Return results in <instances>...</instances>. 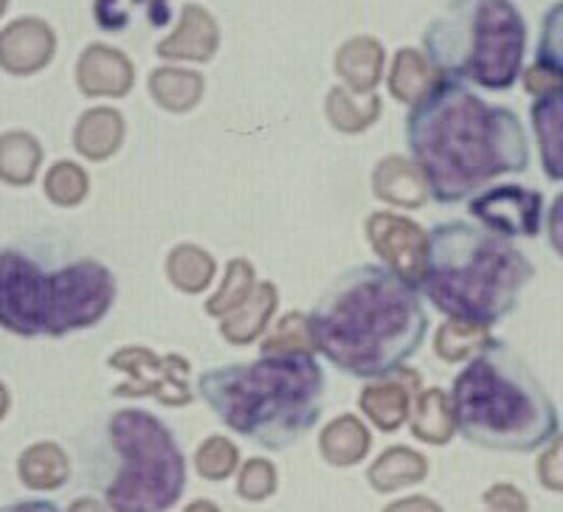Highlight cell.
Segmentation results:
<instances>
[{
    "label": "cell",
    "instance_id": "6da1fadb",
    "mask_svg": "<svg viewBox=\"0 0 563 512\" xmlns=\"http://www.w3.org/2000/svg\"><path fill=\"white\" fill-rule=\"evenodd\" d=\"M406 147L434 203L454 205L501 175L530 167L519 113L440 77L406 115Z\"/></svg>",
    "mask_w": 563,
    "mask_h": 512
},
{
    "label": "cell",
    "instance_id": "7a4b0ae2",
    "mask_svg": "<svg viewBox=\"0 0 563 512\" xmlns=\"http://www.w3.org/2000/svg\"><path fill=\"white\" fill-rule=\"evenodd\" d=\"M310 341L339 371L384 380L404 371L429 338L431 321L417 285L386 265L341 274L308 313Z\"/></svg>",
    "mask_w": 563,
    "mask_h": 512
},
{
    "label": "cell",
    "instance_id": "3957f363",
    "mask_svg": "<svg viewBox=\"0 0 563 512\" xmlns=\"http://www.w3.org/2000/svg\"><path fill=\"white\" fill-rule=\"evenodd\" d=\"M327 375L310 353H271L206 369L198 398L225 428L265 450H285L319 425Z\"/></svg>",
    "mask_w": 563,
    "mask_h": 512
},
{
    "label": "cell",
    "instance_id": "277c9868",
    "mask_svg": "<svg viewBox=\"0 0 563 512\" xmlns=\"http://www.w3.org/2000/svg\"><path fill=\"white\" fill-rule=\"evenodd\" d=\"M536 265L505 234L467 220H445L429 231V256L420 290L454 321L496 327L516 313Z\"/></svg>",
    "mask_w": 563,
    "mask_h": 512
},
{
    "label": "cell",
    "instance_id": "5b68a950",
    "mask_svg": "<svg viewBox=\"0 0 563 512\" xmlns=\"http://www.w3.org/2000/svg\"><path fill=\"white\" fill-rule=\"evenodd\" d=\"M456 434L476 448L532 454L558 436V409L510 344L493 338L451 383Z\"/></svg>",
    "mask_w": 563,
    "mask_h": 512
},
{
    "label": "cell",
    "instance_id": "8992f818",
    "mask_svg": "<svg viewBox=\"0 0 563 512\" xmlns=\"http://www.w3.org/2000/svg\"><path fill=\"white\" fill-rule=\"evenodd\" d=\"M115 296V274L99 259L82 256L52 268L26 248H0V327L20 338H63L97 327Z\"/></svg>",
    "mask_w": 563,
    "mask_h": 512
},
{
    "label": "cell",
    "instance_id": "52a82bcc",
    "mask_svg": "<svg viewBox=\"0 0 563 512\" xmlns=\"http://www.w3.org/2000/svg\"><path fill=\"white\" fill-rule=\"evenodd\" d=\"M422 48L440 77L510 90L525 68L527 23L512 0H451Z\"/></svg>",
    "mask_w": 563,
    "mask_h": 512
},
{
    "label": "cell",
    "instance_id": "ba28073f",
    "mask_svg": "<svg viewBox=\"0 0 563 512\" xmlns=\"http://www.w3.org/2000/svg\"><path fill=\"white\" fill-rule=\"evenodd\" d=\"M108 442L115 468L104 485L110 512H167L186 493V456L155 414L122 409L110 414Z\"/></svg>",
    "mask_w": 563,
    "mask_h": 512
},
{
    "label": "cell",
    "instance_id": "9c48e42d",
    "mask_svg": "<svg viewBox=\"0 0 563 512\" xmlns=\"http://www.w3.org/2000/svg\"><path fill=\"white\" fill-rule=\"evenodd\" d=\"M108 366L128 375V383L115 386L119 398H155L164 405L192 403L189 360L180 355H155L147 346H124L108 358Z\"/></svg>",
    "mask_w": 563,
    "mask_h": 512
},
{
    "label": "cell",
    "instance_id": "30bf717a",
    "mask_svg": "<svg viewBox=\"0 0 563 512\" xmlns=\"http://www.w3.org/2000/svg\"><path fill=\"white\" fill-rule=\"evenodd\" d=\"M467 214L505 237H538L544 225V194L519 183H496L467 200Z\"/></svg>",
    "mask_w": 563,
    "mask_h": 512
},
{
    "label": "cell",
    "instance_id": "8fae6325",
    "mask_svg": "<svg viewBox=\"0 0 563 512\" xmlns=\"http://www.w3.org/2000/svg\"><path fill=\"white\" fill-rule=\"evenodd\" d=\"M366 240L389 270L406 282L420 285L429 256V234L420 223L397 212H375L366 218Z\"/></svg>",
    "mask_w": 563,
    "mask_h": 512
},
{
    "label": "cell",
    "instance_id": "7c38bea8",
    "mask_svg": "<svg viewBox=\"0 0 563 512\" xmlns=\"http://www.w3.org/2000/svg\"><path fill=\"white\" fill-rule=\"evenodd\" d=\"M57 54V34L43 18H18L0 32V68L12 77L43 71Z\"/></svg>",
    "mask_w": 563,
    "mask_h": 512
},
{
    "label": "cell",
    "instance_id": "4fadbf2b",
    "mask_svg": "<svg viewBox=\"0 0 563 512\" xmlns=\"http://www.w3.org/2000/svg\"><path fill=\"white\" fill-rule=\"evenodd\" d=\"M77 85L90 99H122L135 85V65L113 45L90 43L77 59Z\"/></svg>",
    "mask_w": 563,
    "mask_h": 512
},
{
    "label": "cell",
    "instance_id": "5bb4252c",
    "mask_svg": "<svg viewBox=\"0 0 563 512\" xmlns=\"http://www.w3.org/2000/svg\"><path fill=\"white\" fill-rule=\"evenodd\" d=\"M220 48V26L203 7L189 3L180 12V23L169 37L155 45L161 59L173 63H209Z\"/></svg>",
    "mask_w": 563,
    "mask_h": 512
},
{
    "label": "cell",
    "instance_id": "9a60e30c",
    "mask_svg": "<svg viewBox=\"0 0 563 512\" xmlns=\"http://www.w3.org/2000/svg\"><path fill=\"white\" fill-rule=\"evenodd\" d=\"M530 122L536 133L538 158L547 180H563V85L547 90L530 104Z\"/></svg>",
    "mask_w": 563,
    "mask_h": 512
},
{
    "label": "cell",
    "instance_id": "2e32d148",
    "mask_svg": "<svg viewBox=\"0 0 563 512\" xmlns=\"http://www.w3.org/2000/svg\"><path fill=\"white\" fill-rule=\"evenodd\" d=\"M372 192L384 203L400 205V209H417L431 198L429 183L415 167V160L404 155H389L380 160L372 172Z\"/></svg>",
    "mask_w": 563,
    "mask_h": 512
},
{
    "label": "cell",
    "instance_id": "e0dca14e",
    "mask_svg": "<svg viewBox=\"0 0 563 512\" xmlns=\"http://www.w3.org/2000/svg\"><path fill=\"white\" fill-rule=\"evenodd\" d=\"M276 304H279V290H276V285L256 282V288L251 290L249 299H245L240 308L231 310L229 315L220 319V335H223L231 346L254 344V341L265 333L271 319H274Z\"/></svg>",
    "mask_w": 563,
    "mask_h": 512
},
{
    "label": "cell",
    "instance_id": "ac0fdd59",
    "mask_svg": "<svg viewBox=\"0 0 563 512\" xmlns=\"http://www.w3.org/2000/svg\"><path fill=\"white\" fill-rule=\"evenodd\" d=\"M386 52L375 37H352L335 54V71L346 88L358 97H366L384 79Z\"/></svg>",
    "mask_w": 563,
    "mask_h": 512
},
{
    "label": "cell",
    "instance_id": "d6986e66",
    "mask_svg": "<svg viewBox=\"0 0 563 512\" xmlns=\"http://www.w3.org/2000/svg\"><path fill=\"white\" fill-rule=\"evenodd\" d=\"M124 142V115L115 108H90L74 127V147L88 160L113 158Z\"/></svg>",
    "mask_w": 563,
    "mask_h": 512
},
{
    "label": "cell",
    "instance_id": "ffe728a7",
    "mask_svg": "<svg viewBox=\"0 0 563 512\" xmlns=\"http://www.w3.org/2000/svg\"><path fill=\"white\" fill-rule=\"evenodd\" d=\"M372 448V434L355 414L335 416L333 423H327L319 436L321 459L333 468H352L366 459Z\"/></svg>",
    "mask_w": 563,
    "mask_h": 512
},
{
    "label": "cell",
    "instance_id": "44dd1931",
    "mask_svg": "<svg viewBox=\"0 0 563 512\" xmlns=\"http://www.w3.org/2000/svg\"><path fill=\"white\" fill-rule=\"evenodd\" d=\"M93 20L108 34H122L135 20L150 29H167L173 23L169 0H93Z\"/></svg>",
    "mask_w": 563,
    "mask_h": 512
},
{
    "label": "cell",
    "instance_id": "7402d4cb",
    "mask_svg": "<svg viewBox=\"0 0 563 512\" xmlns=\"http://www.w3.org/2000/svg\"><path fill=\"white\" fill-rule=\"evenodd\" d=\"M411 434L429 445H449L451 436L456 434L454 411H451L449 391L442 389H422L411 400L409 411Z\"/></svg>",
    "mask_w": 563,
    "mask_h": 512
},
{
    "label": "cell",
    "instance_id": "603a6c76",
    "mask_svg": "<svg viewBox=\"0 0 563 512\" xmlns=\"http://www.w3.org/2000/svg\"><path fill=\"white\" fill-rule=\"evenodd\" d=\"M440 79V74L434 71V65L429 63V57L417 48H397L395 59H391L389 68V93L400 104H417Z\"/></svg>",
    "mask_w": 563,
    "mask_h": 512
},
{
    "label": "cell",
    "instance_id": "cb8c5ba5",
    "mask_svg": "<svg viewBox=\"0 0 563 512\" xmlns=\"http://www.w3.org/2000/svg\"><path fill=\"white\" fill-rule=\"evenodd\" d=\"M206 79L198 71H186L175 65H164L150 74V93L155 104L169 113H186V110L198 108L203 99Z\"/></svg>",
    "mask_w": 563,
    "mask_h": 512
},
{
    "label": "cell",
    "instance_id": "d4e9b609",
    "mask_svg": "<svg viewBox=\"0 0 563 512\" xmlns=\"http://www.w3.org/2000/svg\"><path fill=\"white\" fill-rule=\"evenodd\" d=\"M426 476H429V461H426V456L406 448V445H395V448H386L375 459L366 479H369V485L378 493H395V490H404L409 485H420Z\"/></svg>",
    "mask_w": 563,
    "mask_h": 512
},
{
    "label": "cell",
    "instance_id": "484cf974",
    "mask_svg": "<svg viewBox=\"0 0 563 512\" xmlns=\"http://www.w3.org/2000/svg\"><path fill=\"white\" fill-rule=\"evenodd\" d=\"M411 400H415V394H411L409 386L384 378V383H372L361 391L358 405L372 423L389 434L409 420Z\"/></svg>",
    "mask_w": 563,
    "mask_h": 512
},
{
    "label": "cell",
    "instance_id": "4316f807",
    "mask_svg": "<svg viewBox=\"0 0 563 512\" xmlns=\"http://www.w3.org/2000/svg\"><path fill=\"white\" fill-rule=\"evenodd\" d=\"M18 476L32 490H57L70 476L68 454L57 442H37L20 454Z\"/></svg>",
    "mask_w": 563,
    "mask_h": 512
},
{
    "label": "cell",
    "instance_id": "83f0119b",
    "mask_svg": "<svg viewBox=\"0 0 563 512\" xmlns=\"http://www.w3.org/2000/svg\"><path fill=\"white\" fill-rule=\"evenodd\" d=\"M43 164V147L26 130L0 135V180L9 186H29Z\"/></svg>",
    "mask_w": 563,
    "mask_h": 512
},
{
    "label": "cell",
    "instance_id": "f1b7e54d",
    "mask_svg": "<svg viewBox=\"0 0 563 512\" xmlns=\"http://www.w3.org/2000/svg\"><path fill=\"white\" fill-rule=\"evenodd\" d=\"M164 270H167L169 282L178 290H184V293H203L211 285V279H214L218 263L200 245L180 243L169 251Z\"/></svg>",
    "mask_w": 563,
    "mask_h": 512
},
{
    "label": "cell",
    "instance_id": "f546056e",
    "mask_svg": "<svg viewBox=\"0 0 563 512\" xmlns=\"http://www.w3.org/2000/svg\"><path fill=\"white\" fill-rule=\"evenodd\" d=\"M324 113L327 122L333 124L339 133H361V130L372 127V124L378 122L380 99L375 97V93L358 97V93H352L344 85H335V88L327 93Z\"/></svg>",
    "mask_w": 563,
    "mask_h": 512
},
{
    "label": "cell",
    "instance_id": "4dcf8cb0",
    "mask_svg": "<svg viewBox=\"0 0 563 512\" xmlns=\"http://www.w3.org/2000/svg\"><path fill=\"white\" fill-rule=\"evenodd\" d=\"M254 288H256L254 265H251L249 259H243V256H238V259H231V263L225 265L223 282H220V288L214 290V296H209L203 310L209 315H214V319H223V315H229L231 310L240 308Z\"/></svg>",
    "mask_w": 563,
    "mask_h": 512
},
{
    "label": "cell",
    "instance_id": "1f68e13d",
    "mask_svg": "<svg viewBox=\"0 0 563 512\" xmlns=\"http://www.w3.org/2000/svg\"><path fill=\"white\" fill-rule=\"evenodd\" d=\"M490 341V333L485 327H474V324H465V321L449 319L437 330L434 353L442 360L456 364V360H471L474 355H479Z\"/></svg>",
    "mask_w": 563,
    "mask_h": 512
},
{
    "label": "cell",
    "instance_id": "d6a6232c",
    "mask_svg": "<svg viewBox=\"0 0 563 512\" xmlns=\"http://www.w3.org/2000/svg\"><path fill=\"white\" fill-rule=\"evenodd\" d=\"M90 192V178L74 160H57L45 172V198L59 209H74L82 203Z\"/></svg>",
    "mask_w": 563,
    "mask_h": 512
},
{
    "label": "cell",
    "instance_id": "836d02e7",
    "mask_svg": "<svg viewBox=\"0 0 563 512\" xmlns=\"http://www.w3.org/2000/svg\"><path fill=\"white\" fill-rule=\"evenodd\" d=\"M536 63L563 82V0L552 3L544 18H541Z\"/></svg>",
    "mask_w": 563,
    "mask_h": 512
},
{
    "label": "cell",
    "instance_id": "e575fe53",
    "mask_svg": "<svg viewBox=\"0 0 563 512\" xmlns=\"http://www.w3.org/2000/svg\"><path fill=\"white\" fill-rule=\"evenodd\" d=\"M240 465L238 445L225 436H209L195 454V468L203 479L209 481H225Z\"/></svg>",
    "mask_w": 563,
    "mask_h": 512
},
{
    "label": "cell",
    "instance_id": "d590c367",
    "mask_svg": "<svg viewBox=\"0 0 563 512\" xmlns=\"http://www.w3.org/2000/svg\"><path fill=\"white\" fill-rule=\"evenodd\" d=\"M313 349V341H310L308 330V315L301 313H288L276 321L274 335L263 341L260 353H310Z\"/></svg>",
    "mask_w": 563,
    "mask_h": 512
},
{
    "label": "cell",
    "instance_id": "8d00e7d4",
    "mask_svg": "<svg viewBox=\"0 0 563 512\" xmlns=\"http://www.w3.org/2000/svg\"><path fill=\"white\" fill-rule=\"evenodd\" d=\"M276 485H279V476L268 459H249L240 470L238 493L251 504H256V501L271 499L276 493Z\"/></svg>",
    "mask_w": 563,
    "mask_h": 512
},
{
    "label": "cell",
    "instance_id": "74e56055",
    "mask_svg": "<svg viewBox=\"0 0 563 512\" xmlns=\"http://www.w3.org/2000/svg\"><path fill=\"white\" fill-rule=\"evenodd\" d=\"M538 479L547 490L563 493V436H555L544 456L538 459Z\"/></svg>",
    "mask_w": 563,
    "mask_h": 512
},
{
    "label": "cell",
    "instance_id": "f35d334b",
    "mask_svg": "<svg viewBox=\"0 0 563 512\" xmlns=\"http://www.w3.org/2000/svg\"><path fill=\"white\" fill-rule=\"evenodd\" d=\"M482 512H530L527 496L519 487L512 485H493L485 496H482Z\"/></svg>",
    "mask_w": 563,
    "mask_h": 512
},
{
    "label": "cell",
    "instance_id": "ab89813d",
    "mask_svg": "<svg viewBox=\"0 0 563 512\" xmlns=\"http://www.w3.org/2000/svg\"><path fill=\"white\" fill-rule=\"evenodd\" d=\"M547 237H550L552 251L563 259V192L555 194L547 212Z\"/></svg>",
    "mask_w": 563,
    "mask_h": 512
},
{
    "label": "cell",
    "instance_id": "60d3db41",
    "mask_svg": "<svg viewBox=\"0 0 563 512\" xmlns=\"http://www.w3.org/2000/svg\"><path fill=\"white\" fill-rule=\"evenodd\" d=\"M384 512H442V507L437 501L426 499V496H411V499L395 501Z\"/></svg>",
    "mask_w": 563,
    "mask_h": 512
},
{
    "label": "cell",
    "instance_id": "b9f144b4",
    "mask_svg": "<svg viewBox=\"0 0 563 512\" xmlns=\"http://www.w3.org/2000/svg\"><path fill=\"white\" fill-rule=\"evenodd\" d=\"M0 512H63L54 501L45 499H26V501H12V504H3Z\"/></svg>",
    "mask_w": 563,
    "mask_h": 512
},
{
    "label": "cell",
    "instance_id": "7bdbcfd3",
    "mask_svg": "<svg viewBox=\"0 0 563 512\" xmlns=\"http://www.w3.org/2000/svg\"><path fill=\"white\" fill-rule=\"evenodd\" d=\"M68 512H110L108 504H99L97 499H77Z\"/></svg>",
    "mask_w": 563,
    "mask_h": 512
},
{
    "label": "cell",
    "instance_id": "ee69618b",
    "mask_svg": "<svg viewBox=\"0 0 563 512\" xmlns=\"http://www.w3.org/2000/svg\"><path fill=\"white\" fill-rule=\"evenodd\" d=\"M184 512H220V507L214 504V501H206V499H198L192 501V504L186 507Z\"/></svg>",
    "mask_w": 563,
    "mask_h": 512
},
{
    "label": "cell",
    "instance_id": "f6af8a7d",
    "mask_svg": "<svg viewBox=\"0 0 563 512\" xmlns=\"http://www.w3.org/2000/svg\"><path fill=\"white\" fill-rule=\"evenodd\" d=\"M9 405H12V398H9V389L0 383V420L9 414Z\"/></svg>",
    "mask_w": 563,
    "mask_h": 512
},
{
    "label": "cell",
    "instance_id": "bcb514c9",
    "mask_svg": "<svg viewBox=\"0 0 563 512\" xmlns=\"http://www.w3.org/2000/svg\"><path fill=\"white\" fill-rule=\"evenodd\" d=\"M7 7H9V0H0V14L7 12Z\"/></svg>",
    "mask_w": 563,
    "mask_h": 512
}]
</instances>
